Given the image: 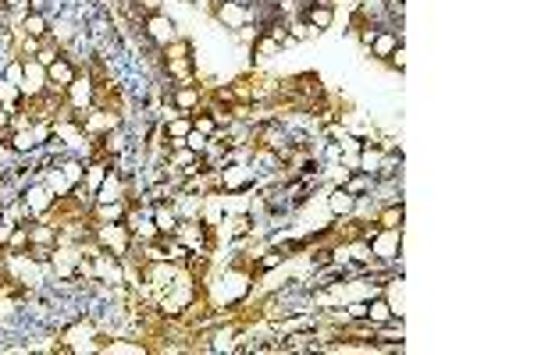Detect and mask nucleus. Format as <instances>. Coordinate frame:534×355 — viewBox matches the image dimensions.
<instances>
[{"instance_id": "1", "label": "nucleus", "mask_w": 534, "mask_h": 355, "mask_svg": "<svg viewBox=\"0 0 534 355\" xmlns=\"http://www.w3.org/2000/svg\"><path fill=\"white\" fill-rule=\"evenodd\" d=\"M157 65H161V75L171 82V86H182V82H192L196 79V47L192 40L178 36L171 40L164 50H157Z\"/></svg>"}, {"instance_id": "2", "label": "nucleus", "mask_w": 534, "mask_h": 355, "mask_svg": "<svg viewBox=\"0 0 534 355\" xmlns=\"http://www.w3.org/2000/svg\"><path fill=\"white\" fill-rule=\"evenodd\" d=\"M58 337H61L65 351H104V344H107V337L97 330L93 316H75L72 323H65L58 330Z\"/></svg>"}, {"instance_id": "3", "label": "nucleus", "mask_w": 534, "mask_h": 355, "mask_svg": "<svg viewBox=\"0 0 534 355\" xmlns=\"http://www.w3.org/2000/svg\"><path fill=\"white\" fill-rule=\"evenodd\" d=\"M136 235H132V224L129 220H111V224H93V245L111 252V256H129Z\"/></svg>"}, {"instance_id": "4", "label": "nucleus", "mask_w": 534, "mask_h": 355, "mask_svg": "<svg viewBox=\"0 0 534 355\" xmlns=\"http://www.w3.org/2000/svg\"><path fill=\"white\" fill-rule=\"evenodd\" d=\"M217 185L224 196H246L260 185V171H253V164H221L217 167Z\"/></svg>"}, {"instance_id": "5", "label": "nucleus", "mask_w": 534, "mask_h": 355, "mask_svg": "<svg viewBox=\"0 0 534 355\" xmlns=\"http://www.w3.org/2000/svg\"><path fill=\"white\" fill-rule=\"evenodd\" d=\"M367 249L378 263L385 266H399V256H403V228H378L371 238H367Z\"/></svg>"}, {"instance_id": "6", "label": "nucleus", "mask_w": 534, "mask_h": 355, "mask_svg": "<svg viewBox=\"0 0 534 355\" xmlns=\"http://www.w3.org/2000/svg\"><path fill=\"white\" fill-rule=\"evenodd\" d=\"M139 29H143V40L153 47V50H164L171 40H178V22L171 19V15H164V12H153V15H143V22H139Z\"/></svg>"}, {"instance_id": "7", "label": "nucleus", "mask_w": 534, "mask_h": 355, "mask_svg": "<svg viewBox=\"0 0 534 355\" xmlns=\"http://www.w3.org/2000/svg\"><path fill=\"white\" fill-rule=\"evenodd\" d=\"M214 19L235 33V29H246L256 22V8L249 0H214Z\"/></svg>"}, {"instance_id": "8", "label": "nucleus", "mask_w": 534, "mask_h": 355, "mask_svg": "<svg viewBox=\"0 0 534 355\" xmlns=\"http://www.w3.org/2000/svg\"><path fill=\"white\" fill-rule=\"evenodd\" d=\"M79 72H82V68H79V61H75L72 54H61V58L47 68V86H51V89H58V93H65V89L79 79Z\"/></svg>"}, {"instance_id": "9", "label": "nucleus", "mask_w": 534, "mask_h": 355, "mask_svg": "<svg viewBox=\"0 0 534 355\" xmlns=\"http://www.w3.org/2000/svg\"><path fill=\"white\" fill-rule=\"evenodd\" d=\"M300 19H303L314 33H325V29L335 26V8L325 4V0H307V4L300 8Z\"/></svg>"}, {"instance_id": "10", "label": "nucleus", "mask_w": 534, "mask_h": 355, "mask_svg": "<svg viewBox=\"0 0 534 355\" xmlns=\"http://www.w3.org/2000/svg\"><path fill=\"white\" fill-rule=\"evenodd\" d=\"M399 47H403V33H396V29H389V26H381V29L374 33V40L367 43L371 58H378V61H389Z\"/></svg>"}, {"instance_id": "11", "label": "nucleus", "mask_w": 534, "mask_h": 355, "mask_svg": "<svg viewBox=\"0 0 534 355\" xmlns=\"http://www.w3.org/2000/svg\"><path fill=\"white\" fill-rule=\"evenodd\" d=\"M22 96H36V93H47L51 86H47V68L36 61V58H29L26 61V72H22Z\"/></svg>"}, {"instance_id": "12", "label": "nucleus", "mask_w": 534, "mask_h": 355, "mask_svg": "<svg viewBox=\"0 0 534 355\" xmlns=\"http://www.w3.org/2000/svg\"><path fill=\"white\" fill-rule=\"evenodd\" d=\"M65 100H68L72 111H90L93 107V82H90L86 72H79V79L65 89Z\"/></svg>"}, {"instance_id": "13", "label": "nucleus", "mask_w": 534, "mask_h": 355, "mask_svg": "<svg viewBox=\"0 0 534 355\" xmlns=\"http://www.w3.org/2000/svg\"><path fill=\"white\" fill-rule=\"evenodd\" d=\"M286 259H289V252H286L282 245H267L260 256H253V277H263V274L279 270Z\"/></svg>"}, {"instance_id": "14", "label": "nucleus", "mask_w": 534, "mask_h": 355, "mask_svg": "<svg viewBox=\"0 0 534 355\" xmlns=\"http://www.w3.org/2000/svg\"><path fill=\"white\" fill-rule=\"evenodd\" d=\"M357 210H360V199H357V196H349V192L339 189V185L328 189V213H332V217H353Z\"/></svg>"}, {"instance_id": "15", "label": "nucleus", "mask_w": 534, "mask_h": 355, "mask_svg": "<svg viewBox=\"0 0 534 355\" xmlns=\"http://www.w3.org/2000/svg\"><path fill=\"white\" fill-rule=\"evenodd\" d=\"M339 189H346L349 196L364 199V196H371V192L378 189V178H374V174H367V171H349V174L339 181Z\"/></svg>"}, {"instance_id": "16", "label": "nucleus", "mask_w": 534, "mask_h": 355, "mask_svg": "<svg viewBox=\"0 0 534 355\" xmlns=\"http://www.w3.org/2000/svg\"><path fill=\"white\" fill-rule=\"evenodd\" d=\"M19 29H22L26 36H33V40H43V36H51V15H43V12H26V15L19 19Z\"/></svg>"}, {"instance_id": "17", "label": "nucleus", "mask_w": 534, "mask_h": 355, "mask_svg": "<svg viewBox=\"0 0 534 355\" xmlns=\"http://www.w3.org/2000/svg\"><path fill=\"white\" fill-rule=\"evenodd\" d=\"M150 220H153V228L161 235H175V228H178V213L171 210V203H153L150 206Z\"/></svg>"}, {"instance_id": "18", "label": "nucleus", "mask_w": 534, "mask_h": 355, "mask_svg": "<svg viewBox=\"0 0 534 355\" xmlns=\"http://www.w3.org/2000/svg\"><path fill=\"white\" fill-rule=\"evenodd\" d=\"M403 220H406L403 199H392V203H385V206L374 213V224H378V228H403Z\"/></svg>"}, {"instance_id": "19", "label": "nucleus", "mask_w": 534, "mask_h": 355, "mask_svg": "<svg viewBox=\"0 0 534 355\" xmlns=\"http://www.w3.org/2000/svg\"><path fill=\"white\" fill-rule=\"evenodd\" d=\"M396 313H392V305H389V298L381 295V291H374L371 298H367V320L374 323V327H381V323H389Z\"/></svg>"}, {"instance_id": "20", "label": "nucleus", "mask_w": 534, "mask_h": 355, "mask_svg": "<svg viewBox=\"0 0 534 355\" xmlns=\"http://www.w3.org/2000/svg\"><path fill=\"white\" fill-rule=\"evenodd\" d=\"M93 224H111V220H125V203H93L90 206Z\"/></svg>"}, {"instance_id": "21", "label": "nucleus", "mask_w": 534, "mask_h": 355, "mask_svg": "<svg viewBox=\"0 0 534 355\" xmlns=\"http://www.w3.org/2000/svg\"><path fill=\"white\" fill-rule=\"evenodd\" d=\"M104 351H118V355H143L146 344L143 341H125V337H107Z\"/></svg>"}, {"instance_id": "22", "label": "nucleus", "mask_w": 534, "mask_h": 355, "mask_svg": "<svg viewBox=\"0 0 534 355\" xmlns=\"http://www.w3.org/2000/svg\"><path fill=\"white\" fill-rule=\"evenodd\" d=\"M22 72H26V61L22 58H8V65L0 68V79L12 82V86H22Z\"/></svg>"}, {"instance_id": "23", "label": "nucleus", "mask_w": 534, "mask_h": 355, "mask_svg": "<svg viewBox=\"0 0 534 355\" xmlns=\"http://www.w3.org/2000/svg\"><path fill=\"white\" fill-rule=\"evenodd\" d=\"M275 54H282V47L267 36V33H260L256 40H253V58H275Z\"/></svg>"}, {"instance_id": "24", "label": "nucleus", "mask_w": 534, "mask_h": 355, "mask_svg": "<svg viewBox=\"0 0 534 355\" xmlns=\"http://www.w3.org/2000/svg\"><path fill=\"white\" fill-rule=\"evenodd\" d=\"M19 100H22V89H19V86H12V82H4V79H0V107H8V111H15V107H19Z\"/></svg>"}, {"instance_id": "25", "label": "nucleus", "mask_w": 534, "mask_h": 355, "mask_svg": "<svg viewBox=\"0 0 534 355\" xmlns=\"http://www.w3.org/2000/svg\"><path fill=\"white\" fill-rule=\"evenodd\" d=\"M289 36H293V40L300 43V40H310V36H314V29H310V26L303 22V19H296V22L289 26Z\"/></svg>"}, {"instance_id": "26", "label": "nucleus", "mask_w": 534, "mask_h": 355, "mask_svg": "<svg viewBox=\"0 0 534 355\" xmlns=\"http://www.w3.org/2000/svg\"><path fill=\"white\" fill-rule=\"evenodd\" d=\"M207 143H210V139H207V135H200L196 128H192V132L185 135V146H189L192 153H203V150H207Z\"/></svg>"}, {"instance_id": "27", "label": "nucleus", "mask_w": 534, "mask_h": 355, "mask_svg": "<svg viewBox=\"0 0 534 355\" xmlns=\"http://www.w3.org/2000/svg\"><path fill=\"white\" fill-rule=\"evenodd\" d=\"M132 4H136L143 15H153V12H161V8H164V0H132Z\"/></svg>"}, {"instance_id": "28", "label": "nucleus", "mask_w": 534, "mask_h": 355, "mask_svg": "<svg viewBox=\"0 0 534 355\" xmlns=\"http://www.w3.org/2000/svg\"><path fill=\"white\" fill-rule=\"evenodd\" d=\"M389 65H392V68H396V72L403 75V72H406V47H399V50H396V54L389 58Z\"/></svg>"}, {"instance_id": "29", "label": "nucleus", "mask_w": 534, "mask_h": 355, "mask_svg": "<svg viewBox=\"0 0 534 355\" xmlns=\"http://www.w3.org/2000/svg\"><path fill=\"white\" fill-rule=\"evenodd\" d=\"M185 4H196V0H185Z\"/></svg>"}]
</instances>
